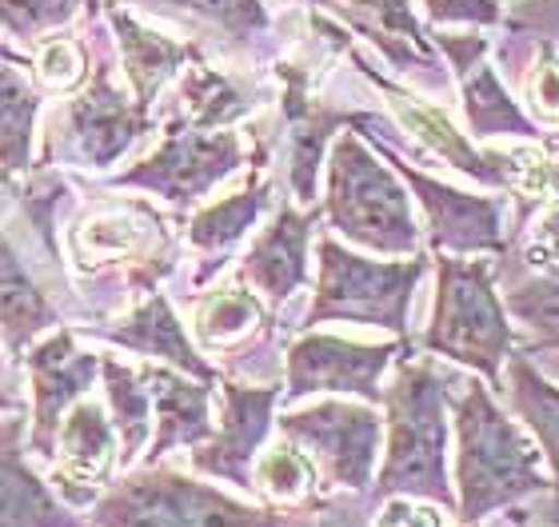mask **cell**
<instances>
[{"instance_id": "obj_30", "label": "cell", "mask_w": 559, "mask_h": 527, "mask_svg": "<svg viewBox=\"0 0 559 527\" xmlns=\"http://www.w3.org/2000/svg\"><path fill=\"white\" fill-rule=\"evenodd\" d=\"M276 320L264 312V300L257 292H248L245 280L221 284L216 292L197 300V316H192V332L204 351H228L236 344L252 340L257 332H264Z\"/></svg>"}, {"instance_id": "obj_37", "label": "cell", "mask_w": 559, "mask_h": 527, "mask_svg": "<svg viewBox=\"0 0 559 527\" xmlns=\"http://www.w3.org/2000/svg\"><path fill=\"white\" fill-rule=\"evenodd\" d=\"M527 96H532L536 112L559 120V60L551 57L548 45L539 48L536 69H532V76H527Z\"/></svg>"}, {"instance_id": "obj_24", "label": "cell", "mask_w": 559, "mask_h": 527, "mask_svg": "<svg viewBox=\"0 0 559 527\" xmlns=\"http://www.w3.org/2000/svg\"><path fill=\"white\" fill-rule=\"evenodd\" d=\"M108 24L117 33L120 57H124V76L132 84V96L140 105H156V96L168 88L176 72H185L192 60H200V52L192 40H173L164 33H152L136 16H129L124 9H108Z\"/></svg>"}, {"instance_id": "obj_41", "label": "cell", "mask_w": 559, "mask_h": 527, "mask_svg": "<svg viewBox=\"0 0 559 527\" xmlns=\"http://www.w3.org/2000/svg\"><path fill=\"white\" fill-rule=\"evenodd\" d=\"M16 368L4 344H0V416H28V399H24L21 384H16Z\"/></svg>"}, {"instance_id": "obj_1", "label": "cell", "mask_w": 559, "mask_h": 527, "mask_svg": "<svg viewBox=\"0 0 559 527\" xmlns=\"http://www.w3.org/2000/svg\"><path fill=\"white\" fill-rule=\"evenodd\" d=\"M455 416V512L460 524H479L491 512L548 492L539 447L491 399L484 380H467L460 396L448 399Z\"/></svg>"}, {"instance_id": "obj_22", "label": "cell", "mask_w": 559, "mask_h": 527, "mask_svg": "<svg viewBox=\"0 0 559 527\" xmlns=\"http://www.w3.org/2000/svg\"><path fill=\"white\" fill-rule=\"evenodd\" d=\"M269 208H272V180L264 176V168L252 165V172H248L240 192L216 200L209 208H200L197 216L185 224L188 244L200 252V268H197V280H192L197 288H204V284L228 264L233 248L257 228L260 216Z\"/></svg>"}, {"instance_id": "obj_2", "label": "cell", "mask_w": 559, "mask_h": 527, "mask_svg": "<svg viewBox=\"0 0 559 527\" xmlns=\"http://www.w3.org/2000/svg\"><path fill=\"white\" fill-rule=\"evenodd\" d=\"M448 380L428 360L400 351L396 380L384 387L388 444L368 492L372 500L412 495L455 512V492L448 483Z\"/></svg>"}, {"instance_id": "obj_27", "label": "cell", "mask_w": 559, "mask_h": 527, "mask_svg": "<svg viewBox=\"0 0 559 527\" xmlns=\"http://www.w3.org/2000/svg\"><path fill=\"white\" fill-rule=\"evenodd\" d=\"M460 81H464V117L472 136H524L527 144L544 148L548 156H559V132L551 136L539 129L536 120L508 96V88L488 64H476Z\"/></svg>"}, {"instance_id": "obj_9", "label": "cell", "mask_w": 559, "mask_h": 527, "mask_svg": "<svg viewBox=\"0 0 559 527\" xmlns=\"http://www.w3.org/2000/svg\"><path fill=\"white\" fill-rule=\"evenodd\" d=\"M240 165H245L240 132L197 129L185 117H173L164 124L160 148L124 172L108 176L105 188H136V192H148L173 208H192Z\"/></svg>"}, {"instance_id": "obj_6", "label": "cell", "mask_w": 559, "mask_h": 527, "mask_svg": "<svg viewBox=\"0 0 559 527\" xmlns=\"http://www.w3.org/2000/svg\"><path fill=\"white\" fill-rule=\"evenodd\" d=\"M320 256V276H316L312 308L304 316L300 332L320 328V324H364V328H384L396 340H408V312L419 280L428 276V256L404 260H368L356 256L332 236H320L316 244Z\"/></svg>"}, {"instance_id": "obj_16", "label": "cell", "mask_w": 559, "mask_h": 527, "mask_svg": "<svg viewBox=\"0 0 559 527\" xmlns=\"http://www.w3.org/2000/svg\"><path fill=\"white\" fill-rule=\"evenodd\" d=\"M84 340L108 344V348L132 351V356H144L152 363H168L176 372L197 375V380H209V384H221V372L204 360V351L192 344L188 328L176 316L173 300L152 288L136 300V304L117 320H96V324H72Z\"/></svg>"}, {"instance_id": "obj_43", "label": "cell", "mask_w": 559, "mask_h": 527, "mask_svg": "<svg viewBox=\"0 0 559 527\" xmlns=\"http://www.w3.org/2000/svg\"><path fill=\"white\" fill-rule=\"evenodd\" d=\"M105 9V0H84V12H88V16H93L96 21V12Z\"/></svg>"}, {"instance_id": "obj_15", "label": "cell", "mask_w": 559, "mask_h": 527, "mask_svg": "<svg viewBox=\"0 0 559 527\" xmlns=\"http://www.w3.org/2000/svg\"><path fill=\"white\" fill-rule=\"evenodd\" d=\"M380 153L392 160V168L400 172V180L416 192L419 208L428 216V244L431 252H448V256H503V212L496 196H472L460 188L443 184L436 176L419 172L412 160L384 148Z\"/></svg>"}, {"instance_id": "obj_10", "label": "cell", "mask_w": 559, "mask_h": 527, "mask_svg": "<svg viewBox=\"0 0 559 527\" xmlns=\"http://www.w3.org/2000/svg\"><path fill=\"white\" fill-rule=\"evenodd\" d=\"M276 428L316 459L324 488H344L356 495L372 492L384 447V420L372 404L320 399L312 408L284 411Z\"/></svg>"}, {"instance_id": "obj_4", "label": "cell", "mask_w": 559, "mask_h": 527, "mask_svg": "<svg viewBox=\"0 0 559 527\" xmlns=\"http://www.w3.org/2000/svg\"><path fill=\"white\" fill-rule=\"evenodd\" d=\"M328 196L324 220L352 244L380 256H419L424 232L412 216V200L400 184L396 168L380 165V156L356 132H340L328 153Z\"/></svg>"}, {"instance_id": "obj_21", "label": "cell", "mask_w": 559, "mask_h": 527, "mask_svg": "<svg viewBox=\"0 0 559 527\" xmlns=\"http://www.w3.org/2000/svg\"><path fill=\"white\" fill-rule=\"evenodd\" d=\"M64 324V308L52 300L40 272L21 256L0 224V344L21 363L24 351Z\"/></svg>"}, {"instance_id": "obj_26", "label": "cell", "mask_w": 559, "mask_h": 527, "mask_svg": "<svg viewBox=\"0 0 559 527\" xmlns=\"http://www.w3.org/2000/svg\"><path fill=\"white\" fill-rule=\"evenodd\" d=\"M252 495H260V504L284 507V512H328L332 507L316 459L300 444H292L288 435H280V444L260 452L257 468H252Z\"/></svg>"}, {"instance_id": "obj_38", "label": "cell", "mask_w": 559, "mask_h": 527, "mask_svg": "<svg viewBox=\"0 0 559 527\" xmlns=\"http://www.w3.org/2000/svg\"><path fill=\"white\" fill-rule=\"evenodd\" d=\"M424 9L436 24H496L500 4L496 0H424Z\"/></svg>"}, {"instance_id": "obj_31", "label": "cell", "mask_w": 559, "mask_h": 527, "mask_svg": "<svg viewBox=\"0 0 559 527\" xmlns=\"http://www.w3.org/2000/svg\"><path fill=\"white\" fill-rule=\"evenodd\" d=\"M45 93L24 81L16 64L0 69V180H24L33 172L36 120Z\"/></svg>"}, {"instance_id": "obj_13", "label": "cell", "mask_w": 559, "mask_h": 527, "mask_svg": "<svg viewBox=\"0 0 559 527\" xmlns=\"http://www.w3.org/2000/svg\"><path fill=\"white\" fill-rule=\"evenodd\" d=\"M221 423L200 447L188 452V464L204 480L233 483L252 492V468L276 428V404L284 399L280 384H240L221 375Z\"/></svg>"}, {"instance_id": "obj_8", "label": "cell", "mask_w": 559, "mask_h": 527, "mask_svg": "<svg viewBox=\"0 0 559 527\" xmlns=\"http://www.w3.org/2000/svg\"><path fill=\"white\" fill-rule=\"evenodd\" d=\"M156 129L148 105H140L112 81L108 60L96 64L81 93H72L57 108L45 136V160L40 165H69L84 172H108Z\"/></svg>"}, {"instance_id": "obj_33", "label": "cell", "mask_w": 559, "mask_h": 527, "mask_svg": "<svg viewBox=\"0 0 559 527\" xmlns=\"http://www.w3.org/2000/svg\"><path fill=\"white\" fill-rule=\"evenodd\" d=\"M503 308L536 332L544 348H559V268H539L532 280L515 284Z\"/></svg>"}, {"instance_id": "obj_3", "label": "cell", "mask_w": 559, "mask_h": 527, "mask_svg": "<svg viewBox=\"0 0 559 527\" xmlns=\"http://www.w3.org/2000/svg\"><path fill=\"white\" fill-rule=\"evenodd\" d=\"M320 512H284L236 500L168 464H140L88 507V527H316Z\"/></svg>"}, {"instance_id": "obj_40", "label": "cell", "mask_w": 559, "mask_h": 527, "mask_svg": "<svg viewBox=\"0 0 559 527\" xmlns=\"http://www.w3.org/2000/svg\"><path fill=\"white\" fill-rule=\"evenodd\" d=\"M524 264H532V268H559V208H551L544 216V224L536 228V240L524 248Z\"/></svg>"}, {"instance_id": "obj_44", "label": "cell", "mask_w": 559, "mask_h": 527, "mask_svg": "<svg viewBox=\"0 0 559 527\" xmlns=\"http://www.w3.org/2000/svg\"><path fill=\"white\" fill-rule=\"evenodd\" d=\"M460 527H479V524H460Z\"/></svg>"}, {"instance_id": "obj_20", "label": "cell", "mask_w": 559, "mask_h": 527, "mask_svg": "<svg viewBox=\"0 0 559 527\" xmlns=\"http://www.w3.org/2000/svg\"><path fill=\"white\" fill-rule=\"evenodd\" d=\"M28 416H12L0 423V527H88L72 504H64L57 488L28 464Z\"/></svg>"}, {"instance_id": "obj_28", "label": "cell", "mask_w": 559, "mask_h": 527, "mask_svg": "<svg viewBox=\"0 0 559 527\" xmlns=\"http://www.w3.org/2000/svg\"><path fill=\"white\" fill-rule=\"evenodd\" d=\"M180 105L185 108L176 117H185L197 129H233L257 112L260 100L236 76L212 69L209 60L200 57L180 72Z\"/></svg>"}, {"instance_id": "obj_29", "label": "cell", "mask_w": 559, "mask_h": 527, "mask_svg": "<svg viewBox=\"0 0 559 527\" xmlns=\"http://www.w3.org/2000/svg\"><path fill=\"white\" fill-rule=\"evenodd\" d=\"M100 384H105L108 416L120 435V471H132L140 456L148 452L152 428H156L152 396L140 380V368H129L117 356H100Z\"/></svg>"}, {"instance_id": "obj_23", "label": "cell", "mask_w": 559, "mask_h": 527, "mask_svg": "<svg viewBox=\"0 0 559 527\" xmlns=\"http://www.w3.org/2000/svg\"><path fill=\"white\" fill-rule=\"evenodd\" d=\"M352 24V33L368 36L404 76H436L440 60L431 57V40L416 21L408 0H320Z\"/></svg>"}, {"instance_id": "obj_12", "label": "cell", "mask_w": 559, "mask_h": 527, "mask_svg": "<svg viewBox=\"0 0 559 527\" xmlns=\"http://www.w3.org/2000/svg\"><path fill=\"white\" fill-rule=\"evenodd\" d=\"M21 368L28 372V387H33L24 447L33 459L48 464L69 408L88 396L100 380V351L81 348V332L72 324H60L57 332H48L45 340L24 351Z\"/></svg>"}, {"instance_id": "obj_25", "label": "cell", "mask_w": 559, "mask_h": 527, "mask_svg": "<svg viewBox=\"0 0 559 527\" xmlns=\"http://www.w3.org/2000/svg\"><path fill=\"white\" fill-rule=\"evenodd\" d=\"M503 392L512 399V408L524 416V423L532 428V435L539 440V447H544V456L551 464V504L539 516V527H559V387L532 368L524 351H512Z\"/></svg>"}, {"instance_id": "obj_36", "label": "cell", "mask_w": 559, "mask_h": 527, "mask_svg": "<svg viewBox=\"0 0 559 527\" xmlns=\"http://www.w3.org/2000/svg\"><path fill=\"white\" fill-rule=\"evenodd\" d=\"M372 527H443L440 507L428 500H412V495H388L380 500L372 516Z\"/></svg>"}, {"instance_id": "obj_19", "label": "cell", "mask_w": 559, "mask_h": 527, "mask_svg": "<svg viewBox=\"0 0 559 527\" xmlns=\"http://www.w3.org/2000/svg\"><path fill=\"white\" fill-rule=\"evenodd\" d=\"M352 60H356L360 76H368V81L388 96V108L396 112L400 124H404V129H408L431 156H440L443 165H452L455 172L472 176L476 184L508 188V160H503V153H479V148H472V141L455 132V124L443 117L440 108H431L428 100H416L412 93L396 88V84L388 81V76H380V72H376L372 64L356 52V48H352Z\"/></svg>"}, {"instance_id": "obj_5", "label": "cell", "mask_w": 559, "mask_h": 527, "mask_svg": "<svg viewBox=\"0 0 559 527\" xmlns=\"http://www.w3.org/2000/svg\"><path fill=\"white\" fill-rule=\"evenodd\" d=\"M419 348L464 363L479 380L503 392L500 368L515 351V332L508 324V308L496 296L491 260H464L436 252V304Z\"/></svg>"}, {"instance_id": "obj_34", "label": "cell", "mask_w": 559, "mask_h": 527, "mask_svg": "<svg viewBox=\"0 0 559 527\" xmlns=\"http://www.w3.org/2000/svg\"><path fill=\"white\" fill-rule=\"evenodd\" d=\"M33 76L40 93H81L88 84V45L76 36H45L36 40Z\"/></svg>"}, {"instance_id": "obj_18", "label": "cell", "mask_w": 559, "mask_h": 527, "mask_svg": "<svg viewBox=\"0 0 559 527\" xmlns=\"http://www.w3.org/2000/svg\"><path fill=\"white\" fill-rule=\"evenodd\" d=\"M140 380L152 396V416H156V428H152L148 452L140 456V464H160L180 447H200L216 432L212 423V384L209 380H197V375H185L168 368V363H144L140 368Z\"/></svg>"}, {"instance_id": "obj_35", "label": "cell", "mask_w": 559, "mask_h": 527, "mask_svg": "<svg viewBox=\"0 0 559 527\" xmlns=\"http://www.w3.org/2000/svg\"><path fill=\"white\" fill-rule=\"evenodd\" d=\"M84 0H0V28L21 40H45L52 28H69Z\"/></svg>"}, {"instance_id": "obj_17", "label": "cell", "mask_w": 559, "mask_h": 527, "mask_svg": "<svg viewBox=\"0 0 559 527\" xmlns=\"http://www.w3.org/2000/svg\"><path fill=\"white\" fill-rule=\"evenodd\" d=\"M320 220H324L320 204L300 212L296 204L284 200L272 224L252 240V248L240 260V280L252 284L276 312L308 284V244H312V232Z\"/></svg>"}, {"instance_id": "obj_32", "label": "cell", "mask_w": 559, "mask_h": 527, "mask_svg": "<svg viewBox=\"0 0 559 527\" xmlns=\"http://www.w3.org/2000/svg\"><path fill=\"white\" fill-rule=\"evenodd\" d=\"M108 9H120V4H152V9H188L212 21L221 33H228L236 45H257L264 40L272 28V16L260 0H105Z\"/></svg>"}, {"instance_id": "obj_11", "label": "cell", "mask_w": 559, "mask_h": 527, "mask_svg": "<svg viewBox=\"0 0 559 527\" xmlns=\"http://www.w3.org/2000/svg\"><path fill=\"white\" fill-rule=\"evenodd\" d=\"M412 344H356L328 332H300L284 351V399H304L316 392L356 396L364 404H384V372Z\"/></svg>"}, {"instance_id": "obj_7", "label": "cell", "mask_w": 559, "mask_h": 527, "mask_svg": "<svg viewBox=\"0 0 559 527\" xmlns=\"http://www.w3.org/2000/svg\"><path fill=\"white\" fill-rule=\"evenodd\" d=\"M64 256L81 276H120L129 296H144L173 276L180 248L148 200H100L69 224Z\"/></svg>"}, {"instance_id": "obj_45", "label": "cell", "mask_w": 559, "mask_h": 527, "mask_svg": "<svg viewBox=\"0 0 559 527\" xmlns=\"http://www.w3.org/2000/svg\"><path fill=\"white\" fill-rule=\"evenodd\" d=\"M520 527H539V524H520Z\"/></svg>"}, {"instance_id": "obj_42", "label": "cell", "mask_w": 559, "mask_h": 527, "mask_svg": "<svg viewBox=\"0 0 559 527\" xmlns=\"http://www.w3.org/2000/svg\"><path fill=\"white\" fill-rule=\"evenodd\" d=\"M0 64H16V69H33V60L21 57V52H16V48H12V45H4V40H0Z\"/></svg>"}, {"instance_id": "obj_39", "label": "cell", "mask_w": 559, "mask_h": 527, "mask_svg": "<svg viewBox=\"0 0 559 527\" xmlns=\"http://www.w3.org/2000/svg\"><path fill=\"white\" fill-rule=\"evenodd\" d=\"M431 45L443 48L448 57H452V69L455 76H464L479 64V57L488 52V36H448V33H436L431 36Z\"/></svg>"}, {"instance_id": "obj_14", "label": "cell", "mask_w": 559, "mask_h": 527, "mask_svg": "<svg viewBox=\"0 0 559 527\" xmlns=\"http://www.w3.org/2000/svg\"><path fill=\"white\" fill-rule=\"evenodd\" d=\"M120 471V435L108 416V404L96 396L76 399L57 432V447L48 459V483L76 512L100 500Z\"/></svg>"}]
</instances>
